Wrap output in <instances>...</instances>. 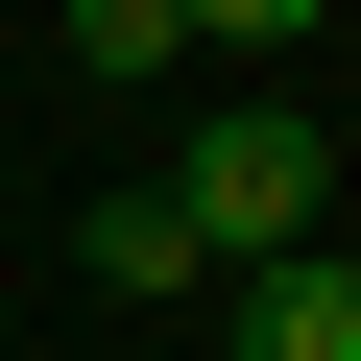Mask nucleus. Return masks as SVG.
<instances>
[{
	"label": "nucleus",
	"instance_id": "1",
	"mask_svg": "<svg viewBox=\"0 0 361 361\" xmlns=\"http://www.w3.org/2000/svg\"><path fill=\"white\" fill-rule=\"evenodd\" d=\"M313 193H337V169H313V121H289V97H193L169 217H193V265H217V289H241V265H289V241H313Z\"/></svg>",
	"mask_w": 361,
	"mask_h": 361
},
{
	"label": "nucleus",
	"instance_id": "2",
	"mask_svg": "<svg viewBox=\"0 0 361 361\" xmlns=\"http://www.w3.org/2000/svg\"><path fill=\"white\" fill-rule=\"evenodd\" d=\"M217 313H241V361H361V265H337V241H289V265H241Z\"/></svg>",
	"mask_w": 361,
	"mask_h": 361
},
{
	"label": "nucleus",
	"instance_id": "3",
	"mask_svg": "<svg viewBox=\"0 0 361 361\" xmlns=\"http://www.w3.org/2000/svg\"><path fill=\"white\" fill-rule=\"evenodd\" d=\"M73 73L145 97V73H193V0H73Z\"/></svg>",
	"mask_w": 361,
	"mask_h": 361
},
{
	"label": "nucleus",
	"instance_id": "4",
	"mask_svg": "<svg viewBox=\"0 0 361 361\" xmlns=\"http://www.w3.org/2000/svg\"><path fill=\"white\" fill-rule=\"evenodd\" d=\"M73 265H97V289H217V265H193V217H169V193H97V241H73Z\"/></svg>",
	"mask_w": 361,
	"mask_h": 361
},
{
	"label": "nucleus",
	"instance_id": "5",
	"mask_svg": "<svg viewBox=\"0 0 361 361\" xmlns=\"http://www.w3.org/2000/svg\"><path fill=\"white\" fill-rule=\"evenodd\" d=\"M337 0H193V49H313Z\"/></svg>",
	"mask_w": 361,
	"mask_h": 361
}]
</instances>
